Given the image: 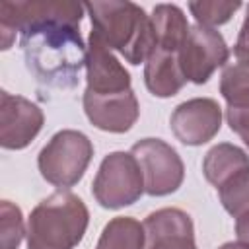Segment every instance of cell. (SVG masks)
I'll return each mask as SVG.
<instances>
[{"mask_svg":"<svg viewBox=\"0 0 249 249\" xmlns=\"http://www.w3.org/2000/svg\"><path fill=\"white\" fill-rule=\"evenodd\" d=\"M235 51H249V6H247V14H245V19L241 23V29H239V35H237V43L233 47Z\"/></svg>","mask_w":249,"mask_h":249,"instance_id":"24","label":"cell"},{"mask_svg":"<svg viewBox=\"0 0 249 249\" xmlns=\"http://www.w3.org/2000/svg\"><path fill=\"white\" fill-rule=\"evenodd\" d=\"M218 196L230 216L239 218L241 214L249 212V167L237 171L224 185H220Z\"/></svg>","mask_w":249,"mask_h":249,"instance_id":"19","label":"cell"},{"mask_svg":"<svg viewBox=\"0 0 249 249\" xmlns=\"http://www.w3.org/2000/svg\"><path fill=\"white\" fill-rule=\"evenodd\" d=\"M95 35L111 51H119L126 62H146L156 47L152 19L146 10L130 0H95L84 4Z\"/></svg>","mask_w":249,"mask_h":249,"instance_id":"2","label":"cell"},{"mask_svg":"<svg viewBox=\"0 0 249 249\" xmlns=\"http://www.w3.org/2000/svg\"><path fill=\"white\" fill-rule=\"evenodd\" d=\"M228 58L230 49L220 31L200 23L191 25L179 51V66L187 82L206 84L220 66L228 64Z\"/></svg>","mask_w":249,"mask_h":249,"instance_id":"8","label":"cell"},{"mask_svg":"<svg viewBox=\"0 0 249 249\" xmlns=\"http://www.w3.org/2000/svg\"><path fill=\"white\" fill-rule=\"evenodd\" d=\"M0 249H18L27 233L19 206L10 200L0 202Z\"/></svg>","mask_w":249,"mask_h":249,"instance_id":"21","label":"cell"},{"mask_svg":"<svg viewBox=\"0 0 249 249\" xmlns=\"http://www.w3.org/2000/svg\"><path fill=\"white\" fill-rule=\"evenodd\" d=\"M95 249H146L144 224L132 216H117L109 220L97 239Z\"/></svg>","mask_w":249,"mask_h":249,"instance_id":"17","label":"cell"},{"mask_svg":"<svg viewBox=\"0 0 249 249\" xmlns=\"http://www.w3.org/2000/svg\"><path fill=\"white\" fill-rule=\"evenodd\" d=\"M218 249H249V245H245L241 241H228V243L220 245Z\"/></svg>","mask_w":249,"mask_h":249,"instance_id":"25","label":"cell"},{"mask_svg":"<svg viewBox=\"0 0 249 249\" xmlns=\"http://www.w3.org/2000/svg\"><path fill=\"white\" fill-rule=\"evenodd\" d=\"M89 210L70 193L56 191L43 198L27 218V249H74L86 235Z\"/></svg>","mask_w":249,"mask_h":249,"instance_id":"3","label":"cell"},{"mask_svg":"<svg viewBox=\"0 0 249 249\" xmlns=\"http://www.w3.org/2000/svg\"><path fill=\"white\" fill-rule=\"evenodd\" d=\"M91 193L99 206L109 210H119L140 200L146 187L138 160L130 152L107 154L93 177Z\"/></svg>","mask_w":249,"mask_h":249,"instance_id":"5","label":"cell"},{"mask_svg":"<svg viewBox=\"0 0 249 249\" xmlns=\"http://www.w3.org/2000/svg\"><path fill=\"white\" fill-rule=\"evenodd\" d=\"M241 8V2H228V0H198L189 2V10L196 23L206 27L224 25L231 19V16Z\"/></svg>","mask_w":249,"mask_h":249,"instance_id":"20","label":"cell"},{"mask_svg":"<svg viewBox=\"0 0 249 249\" xmlns=\"http://www.w3.org/2000/svg\"><path fill=\"white\" fill-rule=\"evenodd\" d=\"M45 124L43 109L27 97L0 91V146L6 150H23Z\"/></svg>","mask_w":249,"mask_h":249,"instance_id":"10","label":"cell"},{"mask_svg":"<svg viewBox=\"0 0 249 249\" xmlns=\"http://www.w3.org/2000/svg\"><path fill=\"white\" fill-rule=\"evenodd\" d=\"M220 93L226 101L249 93V51L233 49V60L224 66L220 78Z\"/></svg>","mask_w":249,"mask_h":249,"instance_id":"18","label":"cell"},{"mask_svg":"<svg viewBox=\"0 0 249 249\" xmlns=\"http://www.w3.org/2000/svg\"><path fill=\"white\" fill-rule=\"evenodd\" d=\"M91 158V140L80 130L64 128L53 134L51 140L41 148L37 167L47 183L58 189H68L82 181Z\"/></svg>","mask_w":249,"mask_h":249,"instance_id":"4","label":"cell"},{"mask_svg":"<svg viewBox=\"0 0 249 249\" xmlns=\"http://www.w3.org/2000/svg\"><path fill=\"white\" fill-rule=\"evenodd\" d=\"M226 121L243 144L249 148V93L239 95L231 101H226Z\"/></svg>","mask_w":249,"mask_h":249,"instance_id":"22","label":"cell"},{"mask_svg":"<svg viewBox=\"0 0 249 249\" xmlns=\"http://www.w3.org/2000/svg\"><path fill=\"white\" fill-rule=\"evenodd\" d=\"M21 51L25 64L37 82L49 88H74L82 66H86L84 39L80 25L51 19L21 31Z\"/></svg>","mask_w":249,"mask_h":249,"instance_id":"1","label":"cell"},{"mask_svg":"<svg viewBox=\"0 0 249 249\" xmlns=\"http://www.w3.org/2000/svg\"><path fill=\"white\" fill-rule=\"evenodd\" d=\"M150 19L156 35V47L179 54L191 29L185 12L175 4H156Z\"/></svg>","mask_w":249,"mask_h":249,"instance_id":"15","label":"cell"},{"mask_svg":"<svg viewBox=\"0 0 249 249\" xmlns=\"http://www.w3.org/2000/svg\"><path fill=\"white\" fill-rule=\"evenodd\" d=\"M169 126L173 136L185 146H202L210 142L222 128V107L212 97H193L179 103Z\"/></svg>","mask_w":249,"mask_h":249,"instance_id":"9","label":"cell"},{"mask_svg":"<svg viewBox=\"0 0 249 249\" xmlns=\"http://www.w3.org/2000/svg\"><path fill=\"white\" fill-rule=\"evenodd\" d=\"M144 84L156 97L165 99L177 95L187 84L179 66V54L154 47L144 62Z\"/></svg>","mask_w":249,"mask_h":249,"instance_id":"14","label":"cell"},{"mask_svg":"<svg viewBox=\"0 0 249 249\" xmlns=\"http://www.w3.org/2000/svg\"><path fill=\"white\" fill-rule=\"evenodd\" d=\"M86 91L95 95H117L132 89L128 70L111 53V49L91 33L86 51Z\"/></svg>","mask_w":249,"mask_h":249,"instance_id":"11","label":"cell"},{"mask_svg":"<svg viewBox=\"0 0 249 249\" xmlns=\"http://www.w3.org/2000/svg\"><path fill=\"white\" fill-rule=\"evenodd\" d=\"M245 167H249V154L230 142H220L212 146L202 160V173L206 181L216 189Z\"/></svg>","mask_w":249,"mask_h":249,"instance_id":"16","label":"cell"},{"mask_svg":"<svg viewBox=\"0 0 249 249\" xmlns=\"http://www.w3.org/2000/svg\"><path fill=\"white\" fill-rule=\"evenodd\" d=\"M130 154L144 173V187L150 196L175 193L185 179V165L173 146L161 138H142L132 144Z\"/></svg>","mask_w":249,"mask_h":249,"instance_id":"7","label":"cell"},{"mask_svg":"<svg viewBox=\"0 0 249 249\" xmlns=\"http://www.w3.org/2000/svg\"><path fill=\"white\" fill-rule=\"evenodd\" d=\"M84 4L72 0H2L0 2V35L2 51L12 47L16 33L51 19L68 21L74 25L82 23Z\"/></svg>","mask_w":249,"mask_h":249,"instance_id":"6","label":"cell"},{"mask_svg":"<svg viewBox=\"0 0 249 249\" xmlns=\"http://www.w3.org/2000/svg\"><path fill=\"white\" fill-rule=\"evenodd\" d=\"M146 249H196L193 218L181 208H160L146 216Z\"/></svg>","mask_w":249,"mask_h":249,"instance_id":"13","label":"cell"},{"mask_svg":"<svg viewBox=\"0 0 249 249\" xmlns=\"http://www.w3.org/2000/svg\"><path fill=\"white\" fill-rule=\"evenodd\" d=\"M82 105L88 121L95 128L115 134L128 132L140 115V105L132 89L117 95H95L84 91Z\"/></svg>","mask_w":249,"mask_h":249,"instance_id":"12","label":"cell"},{"mask_svg":"<svg viewBox=\"0 0 249 249\" xmlns=\"http://www.w3.org/2000/svg\"><path fill=\"white\" fill-rule=\"evenodd\" d=\"M235 235H237V241L249 245V212L235 218Z\"/></svg>","mask_w":249,"mask_h":249,"instance_id":"23","label":"cell"}]
</instances>
